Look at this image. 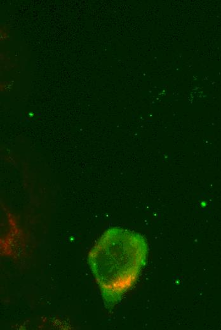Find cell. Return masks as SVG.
I'll list each match as a JSON object with an SVG mask.
<instances>
[{
	"label": "cell",
	"instance_id": "obj_1",
	"mask_svg": "<svg viewBox=\"0 0 221 330\" xmlns=\"http://www.w3.org/2000/svg\"><path fill=\"white\" fill-rule=\"evenodd\" d=\"M148 252L142 235L121 227L106 231L93 246L88 262L108 307L115 305L133 286Z\"/></svg>",
	"mask_w": 221,
	"mask_h": 330
}]
</instances>
